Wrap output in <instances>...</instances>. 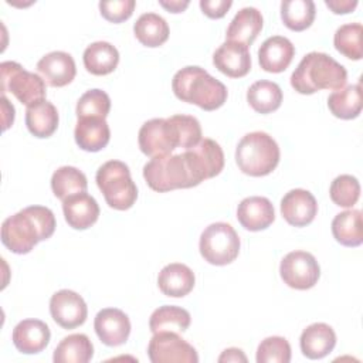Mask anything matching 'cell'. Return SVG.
<instances>
[{
    "label": "cell",
    "instance_id": "cell-1",
    "mask_svg": "<svg viewBox=\"0 0 363 363\" xmlns=\"http://www.w3.org/2000/svg\"><path fill=\"white\" fill-rule=\"evenodd\" d=\"M224 167L221 146L208 138L179 155L152 157L143 166V177L147 186L159 193L190 189L203 180L211 179Z\"/></svg>",
    "mask_w": 363,
    "mask_h": 363
},
{
    "label": "cell",
    "instance_id": "cell-2",
    "mask_svg": "<svg viewBox=\"0 0 363 363\" xmlns=\"http://www.w3.org/2000/svg\"><path fill=\"white\" fill-rule=\"evenodd\" d=\"M55 230L54 213L44 206H30L7 217L1 224V242L14 254L30 252Z\"/></svg>",
    "mask_w": 363,
    "mask_h": 363
},
{
    "label": "cell",
    "instance_id": "cell-3",
    "mask_svg": "<svg viewBox=\"0 0 363 363\" xmlns=\"http://www.w3.org/2000/svg\"><path fill=\"white\" fill-rule=\"evenodd\" d=\"M347 72L342 64L325 52L306 54L291 75L292 88L303 95L320 89H342L346 85Z\"/></svg>",
    "mask_w": 363,
    "mask_h": 363
},
{
    "label": "cell",
    "instance_id": "cell-4",
    "mask_svg": "<svg viewBox=\"0 0 363 363\" xmlns=\"http://www.w3.org/2000/svg\"><path fill=\"white\" fill-rule=\"evenodd\" d=\"M174 95L204 111H214L227 101V88L197 65H189L177 71L172 81Z\"/></svg>",
    "mask_w": 363,
    "mask_h": 363
},
{
    "label": "cell",
    "instance_id": "cell-5",
    "mask_svg": "<svg viewBox=\"0 0 363 363\" xmlns=\"http://www.w3.org/2000/svg\"><path fill=\"white\" fill-rule=\"evenodd\" d=\"M235 162L248 176H267L279 163L278 143L265 132L247 133L237 145Z\"/></svg>",
    "mask_w": 363,
    "mask_h": 363
},
{
    "label": "cell",
    "instance_id": "cell-6",
    "mask_svg": "<svg viewBox=\"0 0 363 363\" xmlns=\"http://www.w3.org/2000/svg\"><path fill=\"white\" fill-rule=\"evenodd\" d=\"M96 184L108 206L115 210H128L138 199V189L129 167L121 160L104 163L96 172Z\"/></svg>",
    "mask_w": 363,
    "mask_h": 363
},
{
    "label": "cell",
    "instance_id": "cell-7",
    "mask_svg": "<svg viewBox=\"0 0 363 363\" xmlns=\"http://www.w3.org/2000/svg\"><path fill=\"white\" fill-rule=\"evenodd\" d=\"M200 254L213 265H227L240 252V238L228 223H213L200 235Z\"/></svg>",
    "mask_w": 363,
    "mask_h": 363
},
{
    "label": "cell",
    "instance_id": "cell-8",
    "mask_svg": "<svg viewBox=\"0 0 363 363\" xmlns=\"http://www.w3.org/2000/svg\"><path fill=\"white\" fill-rule=\"evenodd\" d=\"M1 92H11L21 104L30 106L45 99V81L34 72L24 69L18 62L4 61L0 65Z\"/></svg>",
    "mask_w": 363,
    "mask_h": 363
},
{
    "label": "cell",
    "instance_id": "cell-9",
    "mask_svg": "<svg viewBox=\"0 0 363 363\" xmlns=\"http://www.w3.org/2000/svg\"><path fill=\"white\" fill-rule=\"evenodd\" d=\"M138 142L140 150L150 157L170 155L176 147H182L180 132L173 116L145 122L139 129Z\"/></svg>",
    "mask_w": 363,
    "mask_h": 363
},
{
    "label": "cell",
    "instance_id": "cell-10",
    "mask_svg": "<svg viewBox=\"0 0 363 363\" xmlns=\"http://www.w3.org/2000/svg\"><path fill=\"white\" fill-rule=\"evenodd\" d=\"M279 274L288 286L305 291L315 286L320 275V268L316 258L311 252L298 250L286 254L282 258Z\"/></svg>",
    "mask_w": 363,
    "mask_h": 363
},
{
    "label": "cell",
    "instance_id": "cell-11",
    "mask_svg": "<svg viewBox=\"0 0 363 363\" xmlns=\"http://www.w3.org/2000/svg\"><path fill=\"white\" fill-rule=\"evenodd\" d=\"M147 356L152 363H197L196 349L182 339L177 332L153 333Z\"/></svg>",
    "mask_w": 363,
    "mask_h": 363
},
{
    "label": "cell",
    "instance_id": "cell-12",
    "mask_svg": "<svg viewBox=\"0 0 363 363\" xmlns=\"http://www.w3.org/2000/svg\"><path fill=\"white\" fill-rule=\"evenodd\" d=\"M50 313L61 328L74 329L86 320L88 308L81 295L69 289H61L50 299Z\"/></svg>",
    "mask_w": 363,
    "mask_h": 363
},
{
    "label": "cell",
    "instance_id": "cell-13",
    "mask_svg": "<svg viewBox=\"0 0 363 363\" xmlns=\"http://www.w3.org/2000/svg\"><path fill=\"white\" fill-rule=\"evenodd\" d=\"M318 213V203L313 194L303 189L289 190L281 200V214L294 227L311 224Z\"/></svg>",
    "mask_w": 363,
    "mask_h": 363
},
{
    "label": "cell",
    "instance_id": "cell-14",
    "mask_svg": "<svg viewBox=\"0 0 363 363\" xmlns=\"http://www.w3.org/2000/svg\"><path fill=\"white\" fill-rule=\"evenodd\" d=\"M95 332L106 346L123 345L130 333V322L125 312L116 308H105L99 311L94 320Z\"/></svg>",
    "mask_w": 363,
    "mask_h": 363
},
{
    "label": "cell",
    "instance_id": "cell-15",
    "mask_svg": "<svg viewBox=\"0 0 363 363\" xmlns=\"http://www.w3.org/2000/svg\"><path fill=\"white\" fill-rule=\"evenodd\" d=\"M213 64L227 77H245L251 69L248 47L237 41H225L216 50L213 55Z\"/></svg>",
    "mask_w": 363,
    "mask_h": 363
},
{
    "label": "cell",
    "instance_id": "cell-16",
    "mask_svg": "<svg viewBox=\"0 0 363 363\" xmlns=\"http://www.w3.org/2000/svg\"><path fill=\"white\" fill-rule=\"evenodd\" d=\"M37 71L50 86L60 88L68 85L75 78L77 67L68 52L52 51L37 62Z\"/></svg>",
    "mask_w": 363,
    "mask_h": 363
},
{
    "label": "cell",
    "instance_id": "cell-17",
    "mask_svg": "<svg viewBox=\"0 0 363 363\" xmlns=\"http://www.w3.org/2000/svg\"><path fill=\"white\" fill-rule=\"evenodd\" d=\"M50 337V328L38 319H24L13 329V343L24 354L40 353L48 345Z\"/></svg>",
    "mask_w": 363,
    "mask_h": 363
},
{
    "label": "cell",
    "instance_id": "cell-18",
    "mask_svg": "<svg viewBox=\"0 0 363 363\" xmlns=\"http://www.w3.org/2000/svg\"><path fill=\"white\" fill-rule=\"evenodd\" d=\"M237 220L250 231H261L275 220L272 203L267 197L251 196L244 199L237 207Z\"/></svg>",
    "mask_w": 363,
    "mask_h": 363
},
{
    "label": "cell",
    "instance_id": "cell-19",
    "mask_svg": "<svg viewBox=\"0 0 363 363\" xmlns=\"http://www.w3.org/2000/svg\"><path fill=\"white\" fill-rule=\"evenodd\" d=\"M295 55L294 44L282 35H272L267 38L258 50V61L267 72L285 71Z\"/></svg>",
    "mask_w": 363,
    "mask_h": 363
},
{
    "label": "cell",
    "instance_id": "cell-20",
    "mask_svg": "<svg viewBox=\"0 0 363 363\" xmlns=\"http://www.w3.org/2000/svg\"><path fill=\"white\" fill-rule=\"evenodd\" d=\"M62 211L68 225L75 230L89 228L99 217V206L86 191L62 200Z\"/></svg>",
    "mask_w": 363,
    "mask_h": 363
},
{
    "label": "cell",
    "instance_id": "cell-21",
    "mask_svg": "<svg viewBox=\"0 0 363 363\" xmlns=\"http://www.w3.org/2000/svg\"><path fill=\"white\" fill-rule=\"evenodd\" d=\"M299 345L302 353L308 359H322L333 350L336 345V335L335 330L326 323H312L303 329Z\"/></svg>",
    "mask_w": 363,
    "mask_h": 363
},
{
    "label": "cell",
    "instance_id": "cell-22",
    "mask_svg": "<svg viewBox=\"0 0 363 363\" xmlns=\"http://www.w3.org/2000/svg\"><path fill=\"white\" fill-rule=\"evenodd\" d=\"M264 26L262 14L255 7L241 9L231 20L225 37L227 41H237L244 45H251Z\"/></svg>",
    "mask_w": 363,
    "mask_h": 363
},
{
    "label": "cell",
    "instance_id": "cell-23",
    "mask_svg": "<svg viewBox=\"0 0 363 363\" xmlns=\"http://www.w3.org/2000/svg\"><path fill=\"white\" fill-rule=\"evenodd\" d=\"M194 274L193 271L180 262H173L162 268L157 277L159 289L172 298L186 296L194 286Z\"/></svg>",
    "mask_w": 363,
    "mask_h": 363
},
{
    "label": "cell",
    "instance_id": "cell-24",
    "mask_svg": "<svg viewBox=\"0 0 363 363\" xmlns=\"http://www.w3.org/2000/svg\"><path fill=\"white\" fill-rule=\"evenodd\" d=\"M74 136L77 145L82 150L99 152L108 145L111 139V130L105 119L82 118L78 119Z\"/></svg>",
    "mask_w": 363,
    "mask_h": 363
},
{
    "label": "cell",
    "instance_id": "cell-25",
    "mask_svg": "<svg viewBox=\"0 0 363 363\" xmlns=\"http://www.w3.org/2000/svg\"><path fill=\"white\" fill-rule=\"evenodd\" d=\"M26 125L35 138L51 136L58 126L57 108L47 99L34 102L26 109Z\"/></svg>",
    "mask_w": 363,
    "mask_h": 363
},
{
    "label": "cell",
    "instance_id": "cell-26",
    "mask_svg": "<svg viewBox=\"0 0 363 363\" xmlns=\"http://www.w3.org/2000/svg\"><path fill=\"white\" fill-rule=\"evenodd\" d=\"M119 62L118 50L106 41H96L84 51V65L94 75H106L115 71Z\"/></svg>",
    "mask_w": 363,
    "mask_h": 363
},
{
    "label": "cell",
    "instance_id": "cell-27",
    "mask_svg": "<svg viewBox=\"0 0 363 363\" xmlns=\"http://www.w3.org/2000/svg\"><path fill=\"white\" fill-rule=\"evenodd\" d=\"M332 234L345 247H357L363 242V225L360 210H346L335 216Z\"/></svg>",
    "mask_w": 363,
    "mask_h": 363
},
{
    "label": "cell",
    "instance_id": "cell-28",
    "mask_svg": "<svg viewBox=\"0 0 363 363\" xmlns=\"http://www.w3.org/2000/svg\"><path fill=\"white\" fill-rule=\"evenodd\" d=\"M94 356V346L84 333H72L64 337L54 350L55 363H86Z\"/></svg>",
    "mask_w": 363,
    "mask_h": 363
},
{
    "label": "cell",
    "instance_id": "cell-29",
    "mask_svg": "<svg viewBox=\"0 0 363 363\" xmlns=\"http://www.w3.org/2000/svg\"><path fill=\"white\" fill-rule=\"evenodd\" d=\"M138 41L146 47H159L169 38V26L166 20L156 13H143L133 26Z\"/></svg>",
    "mask_w": 363,
    "mask_h": 363
},
{
    "label": "cell",
    "instance_id": "cell-30",
    "mask_svg": "<svg viewBox=\"0 0 363 363\" xmlns=\"http://www.w3.org/2000/svg\"><path fill=\"white\" fill-rule=\"evenodd\" d=\"M191 322L190 313L174 305H163L153 311L149 319L152 333L159 332H184Z\"/></svg>",
    "mask_w": 363,
    "mask_h": 363
},
{
    "label": "cell",
    "instance_id": "cell-31",
    "mask_svg": "<svg viewBox=\"0 0 363 363\" xmlns=\"http://www.w3.org/2000/svg\"><path fill=\"white\" fill-rule=\"evenodd\" d=\"M329 111L340 119H354L362 111V88L360 84L347 85L335 91L328 98Z\"/></svg>",
    "mask_w": 363,
    "mask_h": 363
},
{
    "label": "cell",
    "instance_id": "cell-32",
    "mask_svg": "<svg viewBox=\"0 0 363 363\" xmlns=\"http://www.w3.org/2000/svg\"><path fill=\"white\" fill-rule=\"evenodd\" d=\"M250 106L258 113H271L281 106L282 91L278 84L267 79L254 82L247 91Z\"/></svg>",
    "mask_w": 363,
    "mask_h": 363
},
{
    "label": "cell",
    "instance_id": "cell-33",
    "mask_svg": "<svg viewBox=\"0 0 363 363\" xmlns=\"http://www.w3.org/2000/svg\"><path fill=\"white\" fill-rule=\"evenodd\" d=\"M88 182L85 174L72 166H62L52 173L51 177V189L55 197L60 200H65L69 196L77 193L86 191Z\"/></svg>",
    "mask_w": 363,
    "mask_h": 363
},
{
    "label": "cell",
    "instance_id": "cell-34",
    "mask_svg": "<svg viewBox=\"0 0 363 363\" xmlns=\"http://www.w3.org/2000/svg\"><path fill=\"white\" fill-rule=\"evenodd\" d=\"M315 3L312 0H285L281 3V18L292 31H303L315 20Z\"/></svg>",
    "mask_w": 363,
    "mask_h": 363
},
{
    "label": "cell",
    "instance_id": "cell-35",
    "mask_svg": "<svg viewBox=\"0 0 363 363\" xmlns=\"http://www.w3.org/2000/svg\"><path fill=\"white\" fill-rule=\"evenodd\" d=\"M363 27L360 23H349L340 26L333 37L335 48L350 60H362L363 45H362Z\"/></svg>",
    "mask_w": 363,
    "mask_h": 363
},
{
    "label": "cell",
    "instance_id": "cell-36",
    "mask_svg": "<svg viewBox=\"0 0 363 363\" xmlns=\"http://www.w3.org/2000/svg\"><path fill=\"white\" fill-rule=\"evenodd\" d=\"M111 109V99L102 89L86 91L77 104V116L82 118H101L105 119Z\"/></svg>",
    "mask_w": 363,
    "mask_h": 363
},
{
    "label": "cell",
    "instance_id": "cell-37",
    "mask_svg": "<svg viewBox=\"0 0 363 363\" xmlns=\"http://www.w3.org/2000/svg\"><path fill=\"white\" fill-rule=\"evenodd\" d=\"M332 201L339 207H353L360 197V184L359 180L352 174L337 176L329 190Z\"/></svg>",
    "mask_w": 363,
    "mask_h": 363
},
{
    "label": "cell",
    "instance_id": "cell-38",
    "mask_svg": "<svg viewBox=\"0 0 363 363\" xmlns=\"http://www.w3.org/2000/svg\"><path fill=\"white\" fill-rule=\"evenodd\" d=\"M291 360V346L282 336L264 339L257 349L258 363H288Z\"/></svg>",
    "mask_w": 363,
    "mask_h": 363
},
{
    "label": "cell",
    "instance_id": "cell-39",
    "mask_svg": "<svg viewBox=\"0 0 363 363\" xmlns=\"http://www.w3.org/2000/svg\"><path fill=\"white\" fill-rule=\"evenodd\" d=\"M135 6V0H111L101 1L99 10L105 20L111 23H122L132 16Z\"/></svg>",
    "mask_w": 363,
    "mask_h": 363
},
{
    "label": "cell",
    "instance_id": "cell-40",
    "mask_svg": "<svg viewBox=\"0 0 363 363\" xmlns=\"http://www.w3.org/2000/svg\"><path fill=\"white\" fill-rule=\"evenodd\" d=\"M233 6L231 0H201L200 9L210 18H221Z\"/></svg>",
    "mask_w": 363,
    "mask_h": 363
},
{
    "label": "cell",
    "instance_id": "cell-41",
    "mask_svg": "<svg viewBox=\"0 0 363 363\" xmlns=\"http://www.w3.org/2000/svg\"><path fill=\"white\" fill-rule=\"evenodd\" d=\"M325 4L335 13V14H346L356 9V0H326Z\"/></svg>",
    "mask_w": 363,
    "mask_h": 363
},
{
    "label": "cell",
    "instance_id": "cell-42",
    "mask_svg": "<svg viewBox=\"0 0 363 363\" xmlns=\"http://www.w3.org/2000/svg\"><path fill=\"white\" fill-rule=\"evenodd\" d=\"M218 362H220V363H223V362H242V363H245V362H247V357H245V354L242 353L241 349L230 347V349H225V350L220 354Z\"/></svg>",
    "mask_w": 363,
    "mask_h": 363
},
{
    "label": "cell",
    "instance_id": "cell-43",
    "mask_svg": "<svg viewBox=\"0 0 363 363\" xmlns=\"http://www.w3.org/2000/svg\"><path fill=\"white\" fill-rule=\"evenodd\" d=\"M1 111H3V130L9 129L14 121V106L9 102V99L1 96Z\"/></svg>",
    "mask_w": 363,
    "mask_h": 363
},
{
    "label": "cell",
    "instance_id": "cell-44",
    "mask_svg": "<svg viewBox=\"0 0 363 363\" xmlns=\"http://www.w3.org/2000/svg\"><path fill=\"white\" fill-rule=\"evenodd\" d=\"M159 4L162 7H164L167 11L170 13H182L187 9L189 6V0H170V1H164V0H160Z\"/></svg>",
    "mask_w": 363,
    "mask_h": 363
}]
</instances>
